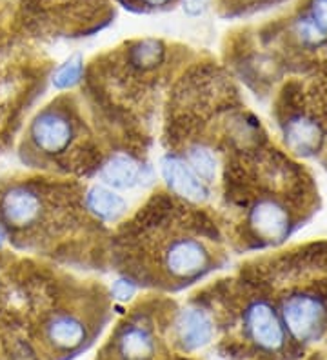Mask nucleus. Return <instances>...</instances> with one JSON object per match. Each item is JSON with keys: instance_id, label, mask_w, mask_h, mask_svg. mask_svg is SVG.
<instances>
[{"instance_id": "obj_1", "label": "nucleus", "mask_w": 327, "mask_h": 360, "mask_svg": "<svg viewBox=\"0 0 327 360\" xmlns=\"http://www.w3.org/2000/svg\"><path fill=\"white\" fill-rule=\"evenodd\" d=\"M280 135L289 151L302 158H320L327 167V71L309 86L293 82L278 104Z\"/></svg>"}, {"instance_id": "obj_2", "label": "nucleus", "mask_w": 327, "mask_h": 360, "mask_svg": "<svg viewBox=\"0 0 327 360\" xmlns=\"http://www.w3.org/2000/svg\"><path fill=\"white\" fill-rule=\"evenodd\" d=\"M244 326L249 338L262 349L276 352L286 342V328L278 309L266 297H258L248 304Z\"/></svg>"}, {"instance_id": "obj_3", "label": "nucleus", "mask_w": 327, "mask_h": 360, "mask_svg": "<svg viewBox=\"0 0 327 360\" xmlns=\"http://www.w3.org/2000/svg\"><path fill=\"white\" fill-rule=\"evenodd\" d=\"M210 255L200 242L195 238H179L171 242L164 255V264L173 277H195L207 266Z\"/></svg>"}, {"instance_id": "obj_4", "label": "nucleus", "mask_w": 327, "mask_h": 360, "mask_svg": "<svg viewBox=\"0 0 327 360\" xmlns=\"http://www.w3.org/2000/svg\"><path fill=\"white\" fill-rule=\"evenodd\" d=\"M70 120L64 115L53 113V111H44L37 117V120L31 126V139L35 142L39 150L44 153H60L71 142Z\"/></svg>"}, {"instance_id": "obj_5", "label": "nucleus", "mask_w": 327, "mask_h": 360, "mask_svg": "<svg viewBox=\"0 0 327 360\" xmlns=\"http://www.w3.org/2000/svg\"><path fill=\"white\" fill-rule=\"evenodd\" d=\"M40 207L42 204L39 195L24 186H13L0 200L2 219L11 228H26L37 222L40 217Z\"/></svg>"}, {"instance_id": "obj_6", "label": "nucleus", "mask_w": 327, "mask_h": 360, "mask_svg": "<svg viewBox=\"0 0 327 360\" xmlns=\"http://www.w3.org/2000/svg\"><path fill=\"white\" fill-rule=\"evenodd\" d=\"M160 166L164 180L174 193L182 195L188 200H195V202L204 200L207 189H205L204 182L195 175L188 162H184L182 158L174 157V155H167L162 158Z\"/></svg>"}, {"instance_id": "obj_7", "label": "nucleus", "mask_w": 327, "mask_h": 360, "mask_svg": "<svg viewBox=\"0 0 327 360\" xmlns=\"http://www.w3.org/2000/svg\"><path fill=\"white\" fill-rule=\"evenodd\" d=\"M177 335L186 349H200L205 344H210L213 337V324L210 316L200 309H184L177 321Z\"/></svg>"}, {"instance_id": "obj_8", "label": "nucleus", "mask_w": 327, "mask_h": 360, "mask_svg": "<svg viewBox=\"0 0 327 360\" xmlns=\"http://www.w3.org/2000/svg\"><path fill=\"white\" fill-rule=\"evenodd\" d=\"M140 176H142V167L127 155H115L102 167V179L109 188H133L140 182Z\"/></svg>"}, {"instance_id": "obj_9", "label": "nucleus", "mask_w": 327, "mask_h": 360, "mask_svg": "<svg viewBox=\"0 0 327 360\" xmlns=\"http://www.w3.org/2000/svg\"><path fill=\"white\" fill-rule=\"evenodd\" d=\"M46 337L60 349H73L82 344L86 330L79 319L71 315H57L46 326Z\"/></svg>"}, {"instance_id": "obj_10", "label": "nucleus", "mask_w": 327, "mask_h": 360, "mask_svg": "<svg viewBox=\"0 0 327 360\" xmlns=\"http://www.w3.org/2000/svg\"><path fill=\"white\" fill-rule=\"evenodd\" d=\"M86 202L93 215L102 220H115L126 211L124 198L105 186H93L87 191Z\"/></svg>"}, {"instance_id": "obj_11", "label": "nucleus", "mask_w": 327, "mask_h": 360, "mask_svg": "<svg viewBox=\"0 0 327 360\" xmlns=\"http://www.w3.org/2000/svg\"><path fill=\"white\" fill-rule=\"evenodd\" d=\"M118 353L124 360H149L155 353V340L142 328H127L118 338Z\"/></svg>"}, {"instance_id": "obj_12", "label": "nucleus", "mask_w": 327, "mask_h": 360, "mask_svg": "<svg viewBox=\"0 0 327 360\" xmlns=\"http://www.w3.org/2000/svg\"><path fill=\"white\" fill-rule=\"evenodd\" d=\"M188 160L189 167L198 179H202L204 182H213V179L217 176V158L211 153V150L195 146L188 151Z\"/></svg>"}, {"instance_id": "obj_13", "label": "nucleus", "mask_w": 327, "mask_h": 360, "mask_svg": "<svg viewBox=\"0 0 327 360\" xmlns=\"http://www.w3.org/2000/svg\"><path fill=\"white\" fill-rule=\"evenodd\" d=\"M80 77H82V58L79 55H75L58 68L57 73L53 75V84L58 89L73 88L75 84L80 80Z\"/></svg>"}, {"instance_id": "obj_14", "label": "nucleus", "mask_w": 327, "mask_h": 360, "mask_svg": "<svg viewBox=\"0 0 327 360\" xmlns=\"http://www.w3.org/2000/svg\"><path fill=\"white\" fill-rule=\"evenodd\" d=\"M162 57V48L155 40H146L133 49V60L140 66H155Z\"/></svg>"}, {"instance_id": "obj_15", "label": "nucleus", "mask_w": 327, "mask_h": 360, "mask_svg": "<svg viewBox=\"0 0 327 360\" xmlns=\"http://www.w3.org/2000/svg\"><path fill=\"white\" fill-rule=\"evenodd\" d=\"M133 293H135V285H133V282L126 281V278H120V281H117L113 284V295L118 300L131 299Z\"/></svg>"}, {"instance_id": "obj_16", "label": "nucleus", "mask_w": 327, "mask_h": 360, "mask_svg": "<svg viewBox=\"0 0 327 360\" xmlns=\"http://www.w3.org/2000/svg\"><path fill=\"white\" fill-rule=\"evenodd\" d=\"M210 0H182V9L189 17H198L205 11Z\"/></svg>"}, {"instance_id": "obj_17", "label": "nucleus", "mask_w": 327, "mask_h": 360, "mask_svg": "<svg viewBox=\"0 0 327 360\" xmlns=\"http://www.w3.org/2000/svg\"><path fill=\"white\" fill-rule=\"evenodd\" d=\"M146 2L151 6H162V4H166L167 0H146Z\"/></svg>"}, {"instance_id": "obj_18", "label": "nucleus", "mask_w": 327, "mask_h": 360, "mask_svg": "<svg viewBox=\"0 0 327 360\" xmlns=\"http://www.w3.org/2000/svg\"><path fill=\"white\" fill-rule=\"evenodd\" d=\"M4 242H6V233L4 229H2V226H0V248L4 246Z\"/></svg>"}]
</instances>
